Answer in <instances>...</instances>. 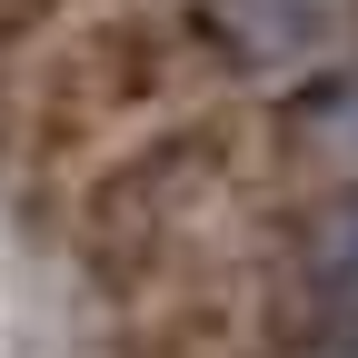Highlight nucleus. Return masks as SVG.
<instances>
[{
    "label": "nucleus",
    "instance_id": "f257e3e1",
    "mask_svg": "<svg viewBox=\"0 0 358 358\" xmlns=\"http://www.w3.org/2000/svg\"><path fill=\"white\" fill-rule=\"evenodd\" d=\"M209 20L229 40V60L279 70V60H308L319 40H338L358 20V0H209Z\"/></svg>",
    "mask_w": 358,
    "mask_h": 358
},
{
    "label": "nucleus",
    "instance_id": "f03ea898",
    "mask_svg": "<svg viewBox=\"0 0 358 358\" xmlns=\"http://www.w3.org/2000/svg\"><path fill=\"white\" fill-rule=\"evenodd\" d=\"M299 279H308V338L358 329V189H348V199H329L319 219H308Z\"/></svg>",
    "mask_w": 358,
    "mask_h": 358
}]
</instances>
